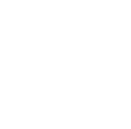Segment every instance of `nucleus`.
I'll return each mask as SVG.
<instances>
[]
</instances>
